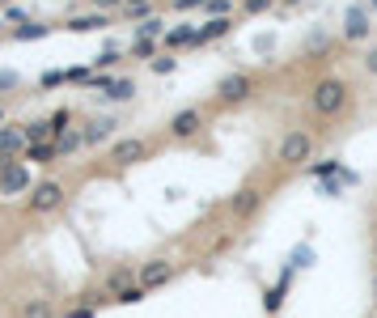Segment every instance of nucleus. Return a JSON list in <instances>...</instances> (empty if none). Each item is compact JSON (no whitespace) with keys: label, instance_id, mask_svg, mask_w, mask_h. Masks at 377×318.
<instances>
[{"label":"nucleus","instance_id":"1","mask_svg":"<svg viewBox=\"0 0 377 318\" xmlns=\"http://www.w3.org/2000/svg\"><path fill=\"white\" fill-rule=\"evenodd\" d=\"M343 106H347V85L339 77H326V81L314 85V111L318 115H335Z\"/></svg>","mask_w":377,"mask_h":318},{"label":"nucleus","instance_id":"2","mask_svg":"<svg viewBox=\"0 0 377 318\" xmlns=\"http://www.w3.org/2000/svg\"><path fill=\"white\" fill-rule=\"evenodd\" d=\"M26 191H34L30 187V170L21 161L0 157V195H26Z\"/></svg>","mask_w":377,"mask_h":318},{"label":"nucleus","instance_id":"3","mask_svg":"<svg viewBox=\"0 0 377 318\" xmlns=\"http://www.w3.org/2000/svg\"><path fill=\"white\" fill-rule=\"evenodd\" d=\"M310 153H314V136H310V132H301V128H293V132L280 140V161H284V166L310 161Z\"/></svg>","mask_w":377,"mask_h":318},{"label":"nucleus","instance_id":"4","mask_svg":"<svg viewBox=\"0 0 377 318\" xmlns=\"http://www.w3.org/2000/svg\"><path fill=\"white\" fill-rule=\"evenodd\" d=\"M64 204V187L60 183H38L30 191V212H56Z\"/></svg>","mask_w":377,"mask_h":318},{"label":"nucleus","instance_id":"5","mask_svg":"<svg viewBox=\"0 0 377 318\" xmlns=\"http://www.w3.org/2000/svg\"><path fill=\"white\" fill-rule=\"evenodd\" d=\"M170 276H174V263H170V259H148V263H140L136 284H144V288H157V284H165Z\"/></svg>","mask_w":377,"mask_h":318},{"label":"nucleus","instance_id":"6","mask_svg":"<svg viewBox=\"0 0 377 318\" xmlns=\"http://www.w3.org/2000/svg\"><path fill=\"white\" fill-rule=\"evenodd\" d=\"M216 98H220V102H246V98H250V77H242V72H229V77H220Z\"/></svg>","mask_w":377,"mask_h":318},{"label":"nucleus","instance_id":"7","mask_svg":"<svg viewBox=\"0 0 377 318\" xmlns=\"http://www.w3.org/2000/svg\"><path fill=\"white\" fill-rule=\"evenodd\" d=\"M199 128H204V115H199V111H179V115L170 119V132L179 136V140H191Z\"/></svg>","mask_w":377,"mask_h":318},{"label":"nucleus","instance_id":"8","mask_svg":"<svg viewBox=\"0 0 377 318\" xmlns=\"http://www.w3.org/2000/svg\"><path fill=\"white\" fill-rule=\"evenodd\" d=\"M369 30H373V17H369V9H365V5L347 9V26H343V34H347V38H369Z\"/></svg>","mask_w":377,"mask_h":318},{"label":"nucleus","instance_id":"9","mask_svg":"<svg viewBox=\"0 0 377 318\" xmlns=\"http://www.w3.org/2000/svg\"><path fill=\"white\" fill-rule=\"evenodd\" d=\"M140 157H144V140H119L111 149V161H119V166H132Z\"/></svg>","mask_w":377,"mask_h":318},{"label":"nucleus","instance_id":"10","mask_svg":"<svg viewBox=\"0 0 377 318\" xmlns=\"http://www.w3.org/2000/svg\"><path fill=\"white\" fill-rule=\"evenodd\" d=\"M21 132H26V144H47V140L56 136V128H52V119H34V124H26V128H21Z\"/></svg>","mask_w":377,"mask_h":318},{"label":"nucleus","instance_id":"11","mask_svg":"<svg viewBox=\"0 0 377 318\" xmlns=\"http://www.w3.org/2000/svg\"><path fill=\"white\" fill-rule=\"evenodd\" d=\"M111 132H115V119H89L85 144H102V140H111Z\"/></svg>","mask_w":377,"mask_h":318},{"label":"nucleus","instance_id":"12","mask_svg":"<svg viewBox=\"0 0 377 318\" xmlns=\"http://www.w3.org/2000/svg\"><path fill=\"white\" fill-rule=\"evenodd\" d=\"M21 144H26V132H21V128H0V157L17 153Z\"/></svg>","mask_w":377,"mask_h":318},{"label":"nucleus","instance_id":"13","mask_svg":"<svg viewBox=\"0 0 377 318\" xmlns=\"http://www.w3.org/2000/svg\"><path fill=\"white\" fill-rule=\"evenodd\" d=\"M255 208H259V191L255 187H246V191L233 195V216H250Z\"/></svg>","mask_w":377,"mask_h":318},{"label":"nucleus","instance_id":"14","mask_svg":"<svg viewBox=\"0 0 377 318\" xmlns=\"http://www.w3.org/2000/svg\"><path fill=\"white\" fill-rule=\"evenodd\" d=\"M60 149H56V140H47V144H26V161H34V166H47Z\"/></svg>","mask_w":377,"mask_h":318},{"label":"nucleus","instance_id":"15","mask_svg":"<svg viewBox=\"0 0 377 318\" xmlns=\"http://www.w3.org/2000/svg\"><path fill=\"white\" fill-rule=\"evenodd\" d=\"M187 43H199V30L195 26H174L165 34V47H187Z\"/></svg>","mask_w":377,"mask_h":318},{"label":"nucleus","instance_id":"16","mask_svg":"<svg viewBox=\"0 0 377 318\" xmlns=\"http://www.w3.org/2000/svg\"><path fill=\"white\" fill-rule=\"evenodd\" d=\"M233 30V21L229 17H212L204 30H199V43H208V38H220V34H229Z\"/></svg>","mask_w":377,"mask_h":318},{"label":"nucleus","instance_id":"17","mask_svg":"<svg viewBox=\"0 0 377 318\" xmlns=\"http://www.w3.org/2000/svg\"><path fill=\"white\" fill-rule=\"evenodd\" d=\"M98 26H106V17H102V13H89V17H72V21H68V30H72V34H85V30H98Z\"/></svg>","mask_w":377,"mask_h":318},{"label":"nucleus","instance_id":"18","mask_svg":"<svg viewBox=\"0 0 377 318\" xmlns=\"http://www.w3.org/2000/svg\"><path fill=\"white\" fill-rule=\"evenodd\" d=\"M144 293H148L144 284H123V288L115 293V302H119V306H136V302H144Z\"/></svg>","mask_w":377,"mask_h":318},{"label":"nucleus","instance_id":"19","mask_svg":"<svg viewBox=\"0 0 377 318\" xmlns=\"http://www.w3.org/2000/svg\"><path fill=\"white\" fill-rule=\"evenodd\" d=\"M85 144V132H64V136H56V149L60 153H77Z\"/></svg>","mask_w":377,"mask_h":318},{"label":"nucleus","instance_id":"20","mask_svg":"<svg viewBox=\"0 0 377 318\" xmlns=\"http://www.w3.org/2000/svg\"><path fill=\"white\" fill-rule=\"evenodd\" d=\"M106 98H111V102H128V98H136V81H115Z\"/></svg>","mask_w":377,"mask_h":318},{"label":"nucleus","instance_id":"21","mask_svg":"<svg viewBox=\"0 0 377 318\" xmlns=\"http://www.w3.org/2000/svg\"><path fill=\"white\" fill-rule=\"evenodd\" d=\"M43 34H47V26H38V21H26V26H17V38H21V43L43 38Z\"/></svg>","mask_w":377,"mask_h":318},{"label":"nucleus","instance_id":"22","mask_svg":"<svg viewBox=\"0 0 377 318\" xmlns=\"http://www.w3.org/2000/svg\"><path fill=\"white\" fill-rule=\"evenodd\" d=\"M161 34V21H153V17H148V21H140V26H136V38H148V43H153Z\"/></svg>","mask_w":377,"mask_h":318},{"label":"nucleus","instance_id":"23","mask_svg":"<svg viewBox=\"0 0 377 318\" xmlns=\"http://www.w3.org/2000/svg\"><path fill=\"white\" fill-rule=\"evenodd\" d=\"M68 124H72V111H68V106L52 115V128H56V136H64V132H68Z\"/></svg>","mask_w":377,"mask_h":318},{"label":"nucleus","instance_id":"24","mask_svg":"<svg viewBox=\"0 0 377 318\" xmlns=\"http://www.w3.org/2000/svg\"><path fill=\"white\" fill-rule=\"evenodd\" d=\"M174 68H179V60H174V56H157L153 60V72H161V77H165V72H174Z\"/></svg>","mask_w":377,"mask_h":318},{"label":"nucleus","instance_id":"25","mask_svg":"<svg viewBox=\"0 0 377 318\" xmlns=\"http://www.w3.org/2000/svg\"><path fill=\"white\" fill-rule=\"evenodd\" d=\"M212 0H174V9H183V13H191V9H208Z\"/></svg>","mask_w":377,"mask_h":318},{"label":"nucleus","instance_id":"26","mask_svg":"<svg viewBox=\"0 0 377 318\" xmlns=\"http://www.w3.org/2000/svg\"><path fill=\"white\" fill-rule=\"evenodd\" d=\"M132 56H153V43L148 38H132Z\"/></svg>","mask_w":377,"mask_h":318},{"label":"nucleus","instance_id":"27","mask_svg":"<svg viewBox=\"0 0 377 318\" xmlns=\"http://www.w3.org/2000/svg\"><path fill=\"white\" fill-rule=\"evenodd\" d=\"M64 77H68V72H56V68H52V72H43V85H47V89H52V85H60Z\"/></svg>","mask_w":377,"mask_h":318},{"label":"nucleus","instance_id":"28","mask_svg":"<svg viewBox=\"0 0 377 318\" xmlns=\"http://www.w3.org/2000/svg\"><path fill=\"white\" fill-rule=\"evenodd\" d=\"M128 13H132V17H136V21H148V13H153V5H132V9H128Z\"/></svg>","mask_w":377,"mask_h":318},{"label":"nucleus","instance_id":"29","mask_svg":"<svg viewBox=\"0 0 377 318\" xmlns=\"http://www.w3.org/2000/svg\"><path fill=\"white\" fill-rule=\"evenodd\" d=\"M93 64H98V68H115V64H119V56H115V52H106V56H98Z\"/></svg>","mask_w":377,"mask_h":318},{"label":"nucleus","instance_id":"30","mask_svg":"<svg viewBox=\"0 0 377 318\" xmlns=\"http://www.w3.org/2000/svg\"><path fill=\"white\" fill-rule=\"evenodd\" d=\"M26 318H47V306H43V302H34V306H26Z\"/></svg>","mask_w":377,"mask_h":318},{"label":"nucleus","instance_id":"31","mask_svg":"<svg viewBox=\"0 0 377 318\" xmlns=\"http://www.w3.org/2000/svg\"><path fill=\"white\" fill-rule=\"evenodd\" d=\"M17 85V72H0V89H13Z\"/></svg>","mask_w":377,"mask_h":318},{"label":"nucleus","instance_id":"32","mask_svg":"<svg viewBox=\"0 0 377 318\" xmlns=\"http://www.w3.org/2000/svg\"><path fill=\"white\" fill-rule=\"evenodd\" d=\"M267 5H271V0H246V9H250V13H263Z\"/></svg>","mask_w":377,"mask_h":318},{"label":"nucleus","instance_id":"33","mask_svg":"<svg viewBox=\"0 0 377 318\" xmlns=\"http://www.w3.org/2000/svg\"><path fill=\"white\" fill-rule=\"evenodd\" d=\"M365 68H369V72H373V77H377V47H373V52L365 56Z\"/></svg>","mask_w":377,"mask_h":318},{"label":"nucleus","instance_id":"34","mask_svg":"<svg viewBox=\"0 0 377 318\" xmlns=\"http://www.w3.org/2000/svg\"><path fill=\"white\" fill-rule=\"evenodd\" d=\"M89 314H93L89 306H77V310H68V318H89Z\"/></svg>","mask_w":377,"mask_h":318},{"label":"nucleus","instance_id":"35","mask_svg":"<svg viewBox=\"0 0 377 318\" xmlns=\"http://www.w3.org/2000/svg\"><path fill=\"white\" fill-rule=\"evenodd\" d=\"M115 5H119V0H93V9H98V13H102V9H115Z\"/></svg>","mask_w":377,"mask_h":318},{"label":"nucleus","instance_id":"36","mask_svg":"<svg viewBox=\"0 0 377 318\" xmlns=\"http://www.w3.org/2000/svg\"><path fill=\"white\" fill-rule=\"evenodd\" d=\"M132 5H148V0H128V9H132Z\"/></svg>","mask_w":377,"mask_h":318},{"label":"nucleus","instance_id":"37","mask_svg":"<svg viewBox=\"0 0 377 318\" xmlns=\"http://www.w3.org/2000/svg\"><path fill=\"white\" fill-rule=\"evenodd\" d=\"M0 128H5V106H0Z\"/></svg>","mask_w":377,"mask_h":318},{"label":"nucleus","instance_id":"38","mask_svg":"<svg viewBox=\"0 0 377 318\" xmlns=\"http://www.w3.org/2000/svg\"><path fill=\"white\" fill-rule=\"evenodd\" d=\"M373 255H377V238H373Z\"/></svg>","mask_w":377,"mask_h":318},{"label":"nucleus","instance_id":"39","mask_svg":"<svg viewBox=\"0 0 377 318\" xmlns=\"http://www.w3.org/2000/svg\"><path fill=\"white\" fill-rule=\"evenodd\" d=\"M0 5H13V0H0Z\"/></svg>","mask_w":377,"mask_h":318},{"label":"nucleus","instance_id":"40","mask_svg":"<svg viewBox=\"0 0 377 318\" xmlns=\"http://www.w3.org/2000/svg\"><path fill=\"white\" fill-rule=\"evenodd\" d=\"M229 5H238V0H229ZM242 5H246V0H242Z\"/></svg>","mask_w":377,"mask_h":318},{"label":"nucleus","instance_id":"41","mask_svg":"<svg viewBox=\"0 0 377 318\" xmlns=\"http://www.w3.org/2000/svg\"><path fill=\"white\" fill-rule=\"evenodd\" d=\"M369 5H373V9H377V0H369Z\"/></svg>","mask_w":377,"mask_h":318},{"label":"nucleus","instance_id":"42","mask_svg":"<svg viewBox=\"0 0 377 318\" xmlns=\"http://www.w3.org/2000/svg\"><path fill=\"white\" fill-rule=\"evenodd\" d=\"M373 293H377V280H373Z\"/></svg>","mask_w":377,"mask_h":318}]
</instances>
